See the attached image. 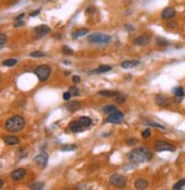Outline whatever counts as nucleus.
<instances>
[{"mask_svg": "<svg viewBox=\"0 0 185 190\" xmlns=\"http://www.w3.org/2000/svg\"><path fill=\"white\" fill-rule=\"evenodd\" d=\"M65 65H70V62H63Z\"/></svg>", "mask_w": 185, "mask_h": 190, "instance_id": "obj_48", "label": "nucleus"}, {"mask_svg": "<svg viewBox=\"0 0 185 190\" xmlns=\"http://www.w3.org/2000/svg\"><path fill=\"white\" fill-rule=\"evenodd\" d=\"M128 158L133 163H144L152 158V152L145 147L136 148L128 154Z\"/></svg>", "mask_w": 185, "mask_h": 190, "instance_id": "obj_1", "label": "nucleus"}, {"mask_svg": "<svg viewBox=\"0 0 185 190\" xmlns=\"http://www.w3.org/2000/svg\"><path fill=\"white\" fill-rule=\"evenodd\" d=\"M69 91L72 94V96H79V94H80L79 89L76 88V87H70V90H69Z\"/></svg>", "mask_w": 185, "mask_h": 190, "instance_id": "obj_36", "label": "nucleus"}, {"mask_svg": "<svg viewBox=\"0 0 185 190\" xmlns=\"http://www.w3.org/2000/svg\"><path fill=\"white\" fill-rule=\"evenodd\" d=\"M38 14H40V9H37V10H34V12H32V13L30 14V16H31V17H34V16H37Z\"/></svg>", "mask_w": 185, "mask_h": 190, "instance_id": "obj_43", "label": "nucleus"}, {"mask_svg": "<svg viewBox=\"0 0 185 190\" xmlns=\"http://www.w3.org/2000/svg\"><path fill=\"white\" fill-rule=\"evenodd\" d=\"M24 25V22L23 21H15L14 23V27H19V26H23Z\"/></svg>", "mask_w": 185, "mask_h": 190, "instance_id": "obj_40", "label": "nucleus"}, {"mask_svg": "<svg viewBox=\"0 0 185 190\" xmlns=\"http://www.w3.org/2000/svg\"><path fill=\"white\" fill-rule=\"evenodd\" d=\"M157 43L159 44V46H167V44H169V42L167 41L166 39H162V38H157Z\"/></svg>", "mask_w": 185, "mask_h": 190, "instance_id": "obj_33", "label": "nucleus"}, {"mask_svg": "<svg viewBox=\"0 0 185 190\" xmlns=\"http://www.w3.org/2000/svg\"><path fill=\"white\" fill-rule=\"evenodd\" d=\"M4 141L6 142L7 145L9 146H15V145H19V139L15 136H6L4 138Z\"/></svg>", "mask_w": 185, "mask_h": 190, "instance_id": "obj_16", "label": "nucleus"}, {"mask_svg": "<svg viewBox=\"0 0 185 190\" xmlns=\"http://www.w3.org/2000/svg\"><path fill=\"white\" fill-rule=\"evenodd\" d=\"M24 17H25V14H19V16L16 17V21H23Z\"/></svg>", "mask_w": 185, "mask_h": 190, "instance_id": "obj_45", "label": "nucleus"}, {"mask_svg": "<svg viewBox=\"0 0 185 190\" xmlns=\"http://www.w3.org/2000/svg\"><path fill=\"white\" fill-rule=\"evenodd\" d=\"M34 162H36L40 167H45L46 165H47V163H48V156H47V154L42 152V154H40L38 156H36V157H34Z\"/></svg>", "mask_w": 185, "mask_h": 190, "instance_id": "obj_11", "label": "nucleus"}, {"mask_svg": "<svg viewBox=\"0 0 185 190\" xmlns=\"http://www.w3.org/2000/svg\"><path fill=\"white\" fill-rule=\"evenodd\" d=\"M54 37H55L56 39H61V38H62V35H61V34H55Z\"/></svg>", "mask_w": 185, "mask_h": 190, "instance_id": "obj_46", "label": "nucleus"}, {"mask_svg": "<svg viewBox=\"0 0 185 190\" xmlns=\"http://www.w3.org/2000/svg\"><path fill=\"white\" fill-rule=\"evenodd\" d=\"M98 95L103 96V97H106V98H112V97L118 96V92H117V91H108V90H106V91H100Z\"/></svg>", "mask_w": 185, "mask_h": 190, "instance_id": "obj_23", "label": "nucleus"}, {"mask_svg": "<svg viewBox=\"0 0 185 190\" xmlns=\"http://www.w3.org/2000/svg\"><path fill=\"white\" fill-rule=\"evenodd\" d=\"M30 56H31V57H36V58H38V57H45L46 54L44 52V51L37 50V51H33V52H31V54H30Z\"/></svg>", "mask_w": 185, "mask_h": 190, "instance_id": "obj_28", "label": "nucleus"}, {"mask_svg": "<svg viewBox=\"0 0 185 190\" xmlns=\"http://www.w3.org/2000/svg\"><path fill=\"white\" fill-rule=\"evenodd\" d=\"M103 110H104V113H106V114H113V113H115L118 109H117V107L115 106H113V105H106L105 107L103 108Z\"/></svg>", "mask_w": 185, "mask_h": 190, "instance_id": "obj_24", "label": "nucleus"}, {"mask_svg": "<svg viewBox=\"0 0 185 190\" xmlns=\"http://www.w3.org/2000/svg\"><path fill=\"white\" fill-rule=\"evenodd\" d=\"M94 12H95V9H94L93 7H90V8H87V10H86V14H87V15H89V14L94 13Z\"/></svg>", "mask_w": 185, "mask_h": 190, "instance_id": "obj_44", "label": "nucleus"}, {"mask_svg": "<svg viewBox=\"0 0 185 190\" xmlns=\"http://www.w3.org/2000/svg\"><path fill=\"white\" fill-rule=\"evenodd\" d=\"M172 92H174V95H175V102H181L183 100L185 94H184V90H183L182 87H176V88H174Z\"/></svg>", "mask_w": 185, "mask_h": 190, "instance_id": "obj_13", "label": "nucleus"}, {"mask_svg": "<svg viewBox=\"0 0 185 190\" xmlns=\"http://www.w3.org/2000/svg\"><path fill=\"white\" fill-rule=\"evenodd\" d=\"M65 108H66L68 110H70V112H74V110H77V109L80 108V102H70L69 104H66V105H65Z\"/></svg>", "mask_w": 185, "mask_h": 190, "instance_id": "obj_20", "label": "nucleus"}, {"mask_svg": "<svg viewBox=\"0 0 185 190\" xmlns=\"http://www.w3.org/2000/svg\"><path fill=\"white\" fill-rule=\"evenodd\" d=\"M185 186V179H182V180H179L177 183H175L172 186V190H179L182 189L183 187Z\"/></svg>", "mask_w": 185, "mask_h": 190, "instance_id": "obj_27", "label": "nucleus"}, {"mask_svg": "<svg viewBox=\"0 0 185 190\" xmlns=\"http://www.w3.org/2000/svg\"><path fill=\"white\" fill-rule=\"evenodd\" d=\"M26 174V170L25 169H17V170H15L10 173V177L13 179L14 181H19V180H22L23 177H25Z\"/></svg>", "mask_w": 185, "mask_h": 190, "instance_id": "obj_9", "label": "nucleus"}, {"mask_svg": "<svg viewBox=\"0 0 185 190\" xmlns=\"http://www.w3.org/2000/svg\"><path fill=\"white\" fill-rule=\"evenodd\" d=\"M146 123H147V125H150V127H158V129H162V130H165V127H163V125H161V124L154 123V122H146Z\"/></svg>", "mask_w": 185, "mask_h": 190, "instance_id": "obj_34", "label": "nucleus"}, {"mask_svg": "<svg viewBox=\"0 0 185 190\" xmlns=\"http://www.w3.org/2000/svg\"><path fill=\"white\" fill-rule=\"evenodd\" d=\"M137 65H140L138 60H125L121 63V67L122 68H132V67H135Z\"/></svg>", "mask_w": 185, "mask_h": 190, "instance_id": "obj_19", "label": "nucleus"}, {"mask_svg": "<svg viewBox=\"0 0 185 190\" xmlns=\"http://www.w3.org/2000/svg\"><path fill=\"white\" fill-rule=\"evenodd\" d=\"M88 32H89V31H88L87 29H81V30L74 31V32H73V34H72V38H73V39H78V38H80V37H83V35H86Z\"/></svg>", "mask_w": 185, "mask_h": 190, "instance_id": "obj_22", "label": "nucleus"}, {"mask_svg": "<svg viewBox=\"0 0 185 190\" xmlns=\"http://www.w3.org/2000/svg\"><path fill=\"white\" fill-rule=\"evenodd\" d=\"M154 149L157 152H175L176 147L170 145L167 141H163V140H157L154 144Z\"/></svg>", "mask_w": 185, "mask_h": 190, "instance_id": "obj_5", "label": "nucleus"}, {"mask_svg": "<svg viewBox=\"0 0 185 190\" xmlns=\"http://www.w3.org/2000/svg\"><path fill=\"white\" fill-rule=\"evenodd\" d=\"M71 97H72V94H71L70 91H66V92H64V94H63V99H64V100H70Z\"/></svg>", "mask_w": 185, "mask_h": 190, "instance_id": "obj_39", "label": "nucleus"}, {"mask_svg": "<svg viewBox=\"0 0 185 190\" xmlns=\"http://www.w3.org/2000/svg\"><path fill=\"white\" fill-rule=\"evenodd\" d=\"M110 182L114 187H123L127 183V179L121 174H112L110 177Z\"/></svg>", "mask_w": 185, "mask_h": 190, "instance_id": "obj_6", "label": "nucleus"}, {"mask_svg": "<svg viewBox=\"0 0 185 190\" xmlns=\"http://www.w3.org/2000/svg\"><path fill=\"white\" fill-rule=\"evenodd\" d=\"M79 122H80L86 129L90 127H91V124H93L91 120H90L89 117H87V116H81V117H79Z\"/></svg>", "mask_w": 185, "mask_h": 190, "instance_id": "obj_21", "label": "nucleus"}, {"mask_svg": "<svg viewBox=\"0 0 185 190\" xmlns=\"http://www.w3.org/2000/svg\"><path fill=\"white\" fill-rule=\"evenodd\" d=\"M17 156L21 157V158L26 157V156H27V152H26V149H19V152H17Z\"/></svg>", "mask_w": 185, "mask_h": 190, "instance_id": "obj_35", "label": "nucleus"}, {"mask_svg": "<svg viewBox=\"0 0 185 190\" xmlns=\"http://www.w3.org/2000/svg\"><path fill=\"white\" fill-rule=\"evenodd\" d=\"M80 80H81V79H80V76H78V75H74L73 77H72V81H73L74 83L80 82Z\"/></svg>", "mask_w": 185, "mask_h": 190, "instance_id": "obj_42", "label": "nucleus"}, {"mask_svg": "<svg viewBox=\"0 0 185 190\" xmlns=\"http://www.w3.org/2000/svg\"><path fill=\"white\" fill-rule=\"evenodd\" d=\"M123 121V114L120 110H117L113 114H110L108 119H106V122L108 123H113V124H118V123H121Z\"/></svg>", "mask_w": 185, "mask_h": 190, "instance_id": "obj_7", "label": "nucleus"}, {"mask_svg": "<svg viewBox=\"0 0 185 190\" xmlns=\"http://www.w3.org/2000/svg\"><path fill=\"white\" fill-rule=\"evenodd\" d=\"M87 39L91 43H108L111 41V37L103 33H91Z\"/></svg>", "mask_w": 185, "mask_h": 190, "instance_id": "obj_4", "label": "nucleus"}, {"mask_svg": "<svg viewBox=\"0 0 185 190\" xmlns=\"http://www.w3.org/2000/svg\"><path fill=\"white\" fill-rule=\"evenodd\" d=\"M126 96L123 95H118V97H115V102H118V104H122V102H126Z\"/></svg>", "mask_w": 185, "mask_h": 190, "instance_id": "obj_31", "label": "nucleus"}, {"mask_svg": "<svg viewBox=\"0 0 185 190\" xmlns=\"http://www.w3.org/2000/svg\"><path fill=\"white\" fill-rule=\"evenodd\" d=\"M76 149H77L76 145H63L61 147L62 152H72V150H76Z\"/></svg>", "mask_w": 185, "mask_h": 190, "instance_id": "obj_26", "label": "nucleus"}, {"mask_svg": "<svg viewBox=\"0 0 185 190\" xmlns=\"http://www.w3.org/2000/svg\"><path fill=\"white\" fill-rule=\"evenodd\" d=\"M138 142V140L136 139V138H130V139L127 140V145L128 146H134Z\"/></svg>", "mask_w": 185, "mask_h": 190, "instance_id": "obj_38", "label": "nucleus"}, {"mask_svg": "<svg viewBox=\"0 0 185 190\" xmlns=\"http://www.w3.org/2000/svg\"><path fill=\"white\" fill-rule=\"evenodd\" d=\"M4 187V180H0V188Z\"/></svg>", "mask_w": 185, "mask_h": 190, "instance_id": "obj_47", "label": "nucleus"}, {"mask_svg": "<svg viewBox=\"0 0 185 190\" xmlns=\"http://www.w3.org/2000/svg\"><path fill=\"white\" fill-rule=\"evenodd\" d=\"M155 102H157V105H159V106L167 107V106L169 105V99L167 98L166 96L158 95V96H157V98H155Z\"/></svg>", "mask_w": 185, "mask_h": 190, "instance_id": "obj_14", "label": "nucleus"}, {"mask_svg": "<svg viewBox=\"0 0 185 190\" xmlns=\"http://www.w3.org/2000/svg\"><path fill=\"white\" fill-rule=\"evenodd\" d=\"M175 15H176V10L174 8H172V7H167L161 13V18L172 19V17H175Z\"/></svg>", "mask_w": 185, "mask_h": 190, "instance_id": "obj_10", "label": "nucleus"}, {"mask_svg": "<svg viewBox=\"0 0 185 190\" xmlns=\"http://www.w3.org/2000/svg\"><path fill=\"white\" fill-rule=\"evenodd\" d=\"M30 189H32V190H42L44 189V183H42V182L33 183L31 187H30Z\"/></svg>", "mask_w": 185, "mask_h": 190, "instance_id": "obj_29", "label": "nucleus"}, {"mask_svg": "<svg viewBox=\"0 0 185 190\" xmlns=\"http://www.w3.org/2000/svg\"><path fill=\"white\" fill-rule=\"evenodd\" d=\"M147 184H149L147 181L145 179H143V177H140V179H137V180L135 181V187H136V189H138V190L146 189Z\"/></svg>", "mask_w": 185, "mask_h": 190, "instance_id": "obj_17", "label": "nucleus"}, {"mask_svg": "<svg viewBox=\"0 0 185 190\" xmlns=\"http://www.w3.org/2000/svg\"><path fill=\"white\" fill-rule=\"evenodd\" d=\"M25 125V120L22 116H12L5 122V129L9 132H19Z\"/></svg>", "mask_w": 185, "mask_h": 190, "instance_id": "obj_2", "label": "nucleus"}, {"mask_svg": "<svg viewBox=\"0 0 185 190\" xmlns=\"http://www.w3.org/2000/svg\"><path fill=\"white\" fill-rule=\"evenodd\" d=\"M51 73V68L49 65H39L34 68V74L38 76L40 81H46Z\"/></svg>", "mask_w": 185, "mask_h": 190, "instance_id": "obj_3", "label": "nucleus"}, {"mask_svg": "<svg viewBox=\"0 0 185 190\" xmlns=\"http://www.w3.org/2000/svg\"><path fill=\"white\" fill-rule=\"evenodd\" d=\"M149 43H150V38L145 34L140 35L135 39V44H137V46H147Z\"/></svg>", "mask_w": 185, "mask_h": 190, "instance_id": "obj_15", "label": "nucleus"}, {"mask_svg": "<svg viewBox=\"0 0 185 190\" xmlns=\"http://www.w3.org/2000/svg\"><path fill=\"white\" fill-rule=\"evenodd\" d=\"M69 127H70V130L72 131V132L74 133H79V132H82L83 130L86 129V127H83L82 124L79 122V121H74V122H71L70 125H69Z\"/></svg>", "mask_w": 185, "mask_h": 190, "instance_id": "obj_12", "label": "nucleus"}, {"mask_svg": "<svg viewBox=\"0 0 185 190\" xmlns=\"http://www.w3.org/2000/svg\"><path fill=\"white\" fill-rule=\"evenodd\" d=\"M6 42H7V37L4 34V33H1V34H0V47L2 48Z\"/></svg>", "mask_w": 185, "mask_h": 190, "instance_id": "obj_32", "label": "nucleus"}, {"mask_svg": "<svg viewBox=\"0 0 185 190\" xmlns=\"http://www.w3.org/2000/svg\"><path fill=\"white\" fill-rule=\"evenodd\" d=\"M150 136H151V130H150V129H146V130H144V131L142 132V137L145 138V139L150 138Z\"/></svg>", "mask_w": 185, "mask_h": 190, "instance_id": "obj_37", "label": "nucleus"}, {"mask_svg": "<svg viewBox=\"0 0 185 190\" xmlns=\"http://www.w3.org/2000/svg\"><path fill=\"white\" fill-rule=\"evenodd\" d=\"M16 64H17V59H15V58H8V59L2 62V65H4V66H8V67L15 66Z\"/></svg>", "mask_w": 185, "mask_h": 190, "instance_id": "obj_25", "label": "nucleus"}, {"mask_svg": "<svg viewBox=\"0 0 185 190\" xmlns=\"http://www.w3.org/2000/svg\"><path fill=\"white\" fill-rule=\"evenodd\" d=\"M111 70H112V68H111V66H108V65H102V66L97 67L96 70L91 71V72H90V74H102V73L110 72Z\"/></svg>", "mask_w": 185, "mask_h": 190, "instance_id": "obj_18", "label": "nucleus"}, {"mask_svg": "<svg viewBox=\"0 0 185 190\" xmlns=\"http://www.w3.org/2000/svg\"><path fill=\"white\" fill-rule=\"evenodd\" d=\"M62 51H63L64 55H73V50L71 48H69L68 46H64L62 48Z\"/></svg>", "mask_w": 185, "mask_h": 190, "instance_id": "obj_30", "label": "nucleus"}, {"mask_svg": "<svg viewBox=\"0 0 185 190\" xmlns=\"http://www.w3.org/2000/svg\"><path fill=\"white\" fill-rule=\"evenodd\" d=\"M34 32L37 34V38H42L51 32V27L47 25H39L34 29Z\"/></svg>", "mask_w": 185, "mask_h": 190, "instance_id": "obj_8", "label": "nucleus"}, {"mask_svg": "<svg viewBox=\"0 0 185 190\" xmlns=\"http://www.w3.org/2000/svg\"><path fill=\"white\" fill-rule=\"evenodd\" d=\"M125 29L129 32H134L135 31V27L134 26H132L130 24H126V25H125Z\"/></svg>", "mask_w": 185, "mask_h": 190, "instance_id": "obj_41", "label": "nucleus"}]
</instances>
